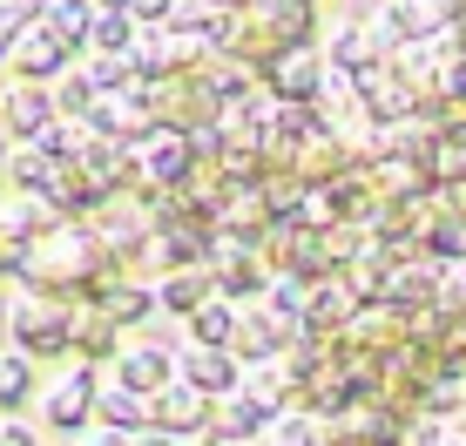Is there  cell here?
Returning <instances> with one entry per match:
<instances>
[{
  "label": "cell",
  "mask_w": 466,
  "mask_h": 446,
  "mask_svg": "<svg viewBox=\"0 0 466 446\" xmlns=\"http://www.w3.org/2000/svg\"><path fill=\"white\" fill-rule=\"evenodd\" d=\"M41 21L55 27V35L75 47V55H82V47H88V27H95V0H47Z\"/></svg>",
  "instance_id": "cell-24"
},
{
  "label": "cell",
  "mask_w": 466,
  "mask_h": 446,
  "mask_svg": "<svg viewBox=\"0 0 466 446\" xmlns=\"http://www.w3.org/2000/svg\"><path fill=\"white\" fill-rule=\"evenodd\" d=\"M210 433H217L223 446H237V440H264V433H270V412L257 406L244 386H237V392H223V400H217V412H210Z\"/></svg>",
  "instance_id": "cell-14"
},
{
  "label": "cell",
  "mask_w": 466,
  "mask_h": 446,
  "mask_svg": "<svg viewBox=\"0 0 466 446\" xmlns=\"http://www.w3.org/2000/svg\"><path fill=\"white\" fill-rule=\"evenodd\" d=\"M102 102V88L88 82V68H68L55 82V108H61V122H88V108Z\"/></svg>",
  "instance_id": "cell-25"
},
{
  "label": "cell",
  "mask_w": 466,
  "mask_h": 446,
  "mask_svg": "<svg viewBox=\"0 0 466 446\" xmlns=\"http://www.w3.org/2000/svg\"><path fill=\"white\" fill-rule=\"evenodd\" d=\"M41 14H47V0H0V61L21 47L27 27H41Z\"/></svg>",
  "instance_id": "cell-26"
},
{
  "label": "cell",
  "mask_w": 466,
  "mask_h": 446,
  "mask_svg": "<svg viewBox=\"0 0 466 446\" xmlns=\"http://www.w3.org/2000/svg\"><path fill=\"white\" fill-rule=\"evenodd\" d=\"M210 412H217V400L210 392H197V386H163L149 400V426H163V433H176V440H189V433H210Z\"/></svg>",
  "instance_id": "cell-8"
},
{
  "label": "cell",
  "mask_w": 466,
  "mask_h": 446,
  "mask_svg": "<svg viewBox=\"0 0 466 446\" xmlns=\"http://www.w3.org/2000/svg\"><path fill=\"white\" fill-rule=\"evenodd\" d=\"M0 169H7V129H0Z\"/></svg>",
  "instance_id": "cell-35"
},
{
  "label": "cell",
  "mask_w": 466,
  "mask_h": 446,
  "mask_svg": "<svg viewBox=\"0 0 466 446\" xmlns=\"http://www.w3.org/2000/svg\"><path fill=\"white\" fill-rule=\"evenodd\" d=\"M75 352H82V365H95V359H122V325H108L102 305L75 311Z\"/></svg>",
  "instance_id": "cell-18"
},
{
  "label": "cell",
  "mask_w": 466,
  "mask_h": 446,
  "mask_svg": "<svg viewBox=\"0 0 466 446\" xmlns=\"http://www.w3.org/2000/svg\"><path fill=\"white\" fill-rule=\"evenodd\" d=\"M88 82L102 95H122V88H136L142 75H136V61H128V55H88Z\"/></svg>",
  "instance_id": "cell-28"
},
{
  "label": "cell",
  "mask_w": 466,
  "mask_h": 446,
  "mask_svg": "<svg viewBox=\"0 0 466 446\" xmlns=\"http://www.w3.org/2000/svg\"><path fill=\"white\" fill-rule=\"evenodd\" d=\"M7 61H14V75H21V82H61V75L75 68V47L41 21V27H27V35H21V47H14Z\"/></svg>",
  "instance_id": "cell-9"
},
{
  "label": "cell",
  "mask_w": 466,
  "mask_h": 446,
  "mask_svg": "<svg viewBox=\"0 0 466 446\" xmlns=\"http://www.w3.org/2000/svg\"><path fill=\"white\" fill-rule=\"evenodd\" d=\"M406 446H466V426H453V420H432V412H412Z\"/></svg>",
  "instance_id": "cell-29"
},
{
  "label": "cell",
  "mask_w": 466,
  "mask_h": 446,
  "mask_svg": "<svg viewBox=\"0 0 466 446\" xmlns=\"http://www.w3.org/2000/svg\"><path fill=\"white\" fill-rule=\"evenodd\" d=\"M95 392H102V379H95V365H75L68 379H55V386L41 392V426H55V433H88L95 426Z\"/></svg>",
  "instance_id": "cell-4"
},
{
  "label": "cell",
  "mask_w": 466,
  "mask_h": 446,
  "mask_svg": "<svg viewBox=\"0 0 466 446\" xmlns=\"http://www.w3.org/2000/svg\"><path fill=\"white\" fill-rule=\"evenodd\" d=\"M278 102H304V108H318L325 102V82H331V68H325V47H284V55H270V68L257 75Z\"/></svg>",
  "instance_id": "cell-2"
},
{
  "label": "cell",
  "mask_w": 466,
  "mask_h": 446,
  "mask_svg": "<svg viewBox=\"0 0 466 446\" xmlns=\"http://www.w3.org/2000/svg\"><path fill=\"white\" fill-rule=\"evenodd\" d=\"M7 339L27 359H68L75 352V305L47 298V291H21L7 305Z\"/></svg>",
  "instance_id": "cell-1"
},
{
  "label": "cell",
  "mask_w": 466,
  "mask_h": 446,
  "mask_svg": "<svg viewBox=\"0 0 466 446\" xmlns=\"http://www.w3.org/2000/svg\"><path fill=\"white\" fill-rule=\"evenodd\" d=\"M325 68L339 75V82H372V75L385 68V55L372 47L365 27H339V35L325 41Z\"/></svg>",
  "instance_id": "cell-13"
},
{
  "label": "cell",
  "mask_w": 466,
  "mask_h": 446,
  "mask_svg": "<svg viewBox=\"0 0 466 446\" xmlns=\"http://www.w3.org/2000/svg\"><path fill=\"white\" fill-rule=\"evenodd\" d=\"M217 7H237V0H217Z\"/></svg>",
  "instance_id": "cell-40"
},
{
  "label": "cell",
  "mask_w": 466,
  "mask_h": 446,
  "mask_svg": "<svg viewBox=\"0 0 466 446\" xmlns=\"http://www.w3.org/2000/svg\"><path fill=\"white\" fill-rule=\"evenodd\" d=\"M95 7H128V0H95Z\"/></svg>",
  "instance_id": "cell-37"
},
{
  "label": "cell",
  "mask_w": 466,
  "mask_h": 446,
  "mask_svg": "<svg viewBox=\"0 0 466 446\" xmlns=\"http://www.w3.org/2000/svg\"><path fill=\"white\" fill-rule=\"evenodd\" d=\"M116 379L128 392H142V400H156L163 386H176V352H163V345H122Z\"/></svg>",
  "instance_id": "cell-12"
},
{
  "label": "cell",
  "mask_w": 466,
  "mask_h": 446,
  "mask_svg": "<svg viewBox=\"0 0 466 446\" xmlns=\"http://www.w3.org/2000/svg\"><path fill=\"white\" fill-rule=\"evenodd\" d=\"M0 122H7V95H0Z\"/></svg>",
  "instance_id": "cell-39"
},
{
  "label": "cell",
  "mask_w": 466,
  "mask_h": 446,
  "mask_svg": "<svg viewBox=\"0 0 466 446\" xmlns=\"http://www.w3.org/2000/svg\"><path fill=\"white\" fill-rule=\"evenodd\" d=\"M95 305L108 311V325H122V331H128V325H142V318L156 311V278H149V284H142V278H116L102 298H95Z\"/></svg>",
  "instance_id": "cell-16"
},
{
  "label": "cell",
  "mask_w": 466,
  "mask_h": 446,
  "mask_svg": "<svg viewBox=\"0 0 466 446\" xmlns=\"http://www.w3.org/2000/svg\"><path fill=\"white\" fill-rule=\"evenodd\" d=\"M183 446H223V440H217V433H189Z\"/></svg>",
  "instance_id": "cell-34"
},
{
  "label": "cell",
  "mask_w": 466,
  "mask_h": 446,
  "mask_svg": "<svg viewBox=\"0 0 466 446\" xmlns=\"http://www.w3.org/2000/svg\"><path fill=\"white\" fill-rule=\"evenodd\" d=\"M88 47H95V55H128V47H136V14H128V7H95Z\"/></svg>",
  "instance_id": "cell-23"
},
{
  "label": "cell",
  "mask_w": 466,
  "mask_h": 446,
  "mask_svg": "<svg viewBox=\"0 0 466 446\" xmlns=\"http://www.w3.org/2000/svg\"><path fill=\"white\" fill-rule=\"evenodd\" d=\"M210 264H217V291L230 298V305H257V298L270 291V264H264V250H250V244L210 237Z\"/></svg>",
  "instance_id": "cell-5"
},
{
  "label": "cell",
  "mask_w": 466,
  "mask_h": 446,
  "mask_svg": "<svg viewBox=\"0 0 466 446\" xmlns=\"http://www.w3.org/2000/svg\"><path fill=\"white\" fill-rule=\"evenodd\" d=\"M237 446H270V440H237Z\"/></svg>",
  "instance_id": "cell-38"
},
{
  "label": "cell",
  "mask_w": 466,
  "mask_h": 446,
  "mask_svg": "<svg viewBox=\"0 0 466 446\" xmlns=\"http://www.w3.org/2000/svg\"><path fill=\"white\" fill-rule=\"evenodd\" d=\"M35 392H41V386H35V359L7 345V352H0V412H21Z\"/></svg>",
  "instance_id": "cell-22"
},
{
  "label": "cell",
  "mask_w": 466,
  "mask_h": 446,
  "mask_svg": "<svg viewBox=\"0 0 466 446\" xmlns=\"http://www.w3.org/2000/svg\"><path fill=\"white\" fill-rule=\"evenodd\" d=\"M210 298H217V264H183V270L156 278V311H169V318H189Z\"/></svg>",
  "instance_id": "cell-11"
},
{
  "label": "cell",
  "mask_w": 466,
  "mask_h": 446,
  "mask_svg": "<svg viewBox=\"0 0 466 446\" xmlns=\"http://www.w3.org/2000/svg\"><path fill=\"white\" fill-rule=\"evenodd\" d=\"M136 446H183V440H176V433H163V426H142V433H136Z\"/></svg>",
  "instance_id": "cell-32"
},
{
  "label": "cell",
  "mask_w": 466,
  "mask_h": 446,
  "mask_svg": "<svg viewBox=\"0 0 466 446\" xmlns=\"http://www.w3.org/2000/svg\"><path fill=\"white\" fill-rule=\"evenodd\" d=\"M453 365H466V318H460V331H453Z\"/></svg>",
  "instance_id": "cell-33"
},
{
  "label": "cell",
  "mask_w": 466,
  "mask_h": 446,
  "mask_svg": "<svg viewBox=\"0 0 466 446\" xmlns=\"http://www.w3.org/2000/svg\"><path fill=\"white\" fill-rule=\"evenodd\" d=\"M291 331L298 325H284L278 311L257 298V305H237V339H230V352L244 359V365H264V359H284V345H291Z\"/></svg>",
  "instance_id": "cell-7"
},
{
  "label": "cell",
  "mask_w": 466,
  "mask_h": 446,
  "mask_svg": "<svg viewBox=\"0 0 466 446\" xmlns=\"http://www.w3.org/2000/svg\"><path fill=\"white\" fill-rule=\"evenodd\" d=\"M359 318V305H351V291L339 278H325V284H311L304 291V331H325V339H339V331Z\"/></svg>",
  "instance_id": "cell-15"
},
{
  "label": "cell",
  "mask_w": 466,
  "mask_h": 446,
  "mask_svg": "<svg viewBox=\"0 0 466 446\" xmlns=\"http://www.w3.org/2000/svg\"><path fill=\"white\" fill-rule=\"evenodd\" d=\"M176 379L210 392V400H223V392L244 386V359H237L230 345H183V352H176Z\"/></svg>",
  "instance_id": "cell-6"
},
{
  "label": "cell",
  "mask_w": 466,
  "mask_h": 446,
  "mask_svg": "<svg viewBox=\"0 0 466 446\" xmlns=\"http://www.w3.org/2000/svg\"><path fill=\"white\" fill-rule=\"evenodd\" d=\"M7 177H14V189H21V197H55L61 163H55V156H41L35 142H21V149L7 156Z\"/></svg>",
  "instance_id": "cell-19"
},
{
  "label": "cell",
  "mask_w": 466,
  "mask_h": 446,
  "mask_svg": "<svg viewBox=\"0 0 466 446\" xmlns=\"http://www.w3.org/2000/svg\"><path fill=\"white\" fill-rule=\"evenodd\" d=\"M0 446H41V440H35V426H27L21 412H0Z\"/></svg>",
  "instance_id": "cell-30"
},
{
  "label": "cell",
  "mask_w": 466,
  "mask_h": 446,
  "mask_svg": "<svg viewBox=\"0 0 466 446\" xmlns=\"http://www.w3.org/2000/svg\"><path fill=\"white\" fill-rule=\"evenodd\" d=\"M453 426H466V392H460V420H453Z\"/></svg>",
  "instance_id": "cell-36"
},
{
  "label": "cell",
  "mask_w": 466,
  "mask_h": 446,
  "mask_svg": "<svg viewBox=\"0 0 466 446\" xmlns=\"http://www.w3.org/2000/svg\"><path fill=\"white\" fill-rule=\"evenodd\" d=\"M61 122V108H55V88L47 82H21V88H7V129L14 142H41V129H55Z\"/></svg>",
  "instance_id": "cell-10"
},
{
  "label": "cell",
  "mask_w": 466,
  "mask_h": 446,
  "mask_svg": "<svg viewBox=\"0 0 466 446\" xmlns=\"http://www.w3.org/2000/svg\"><path fill=\"white\" fill-rule=\"evenodd\" d=\"M95 426H116V433H142V426H149V400H142V392H128L122 379H116V386L95 392Z\"/></svg>",
  "instance_id": "cell-17"
},
{
  "label": "cell",
  "mask_w": 466,
  "mask_h": 446,
  "mask_svg": "<svg viewBox=\"0 0 466 446\" xmlns=\"http://www.w3.org/2000/svg\"><path fill=\"white\" fill-rule=\"evenodd\" d=\"M75 446H136V433H116V426H88V433H75Z\"/></svg>",
  "instance_id": "cell-31"
},
{
  "label": "cell",
  "mask_w": 466,
  "mask_h": 446,
  "mask_svg": "<svg viewBox=\"0 0 466 446\" xmlns=\"http://www.w3.org/2000/svg\"><path fill=\"white\" fill-rule=\"evenodd\" d=\"M183 325H189V345H230V339H237V305L217 291L210 305H197Z\"/></svg>",
  "instance_id": "cell-20"
},
{
  "label": "cell",
  "mask_w": 466,
  "mask_h": 446,
  "mask_svg": "<svg viewBox=\"0 0 466 446\" xmlns=\"http://www.w3.org/2000/svg\"><path fill=\"white\" fill-rule=\"evenodd\" d=\"M304 291H311L304 278H284V270H270V291H264V305L278 311L284 325H304Z\"/></svg>",
  "instance_id": "cell-27"
},
{
  "label": "cell",
  "mask_w": 466,
  "mask_h": 446,
  "mask_svg": "<svg viewBox=\"0 0 466 446\" xmlns=\"http://www.w3.org/2000/svg\"><path fill=\"white\" fill-rule=\"evenodd\" d=\"M264 440H270V446H331V420H318V412L291 406V412H278V420H270Z\"/></svg>",
  "instance_id": "cell-21"
},
{
  "label": "cell",
  "mask_w": 466,
  "mask_h": 446,
  "mask_svg": "<svg viewBox=\"0 0 466 446\" xmlns=\"http://www.w3.org/2000/svg\"><path fill=\"white\" fill-rule=\"evenodd\" d=\"M136 177L149 189H189V177H197V149H189L183 129H149L136 142Z\"/></svg>",
  "instance_id": "cell-3"
}]
</instances>
